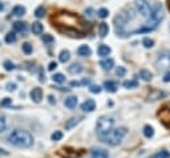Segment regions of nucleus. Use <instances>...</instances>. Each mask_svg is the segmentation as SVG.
Listing matches in <instances>:
<instances>
[{
	"label": "nucleus",
	"instance_id": "nucleus-1",
	"mask_svg": "<svg viewBox=\"0 0 170 158\" xmlns=\"http://www.w3.org/2000/svg\"><path fill=\"white\" fill-rule=\"evenodd\" d=\"M7 140L11 145H14L16 148H29L33 144V137H32L31 133L25 130H20V129L12 130L8 134Z\"/></svg>",
	"mask_w": 170,
	"mask_h": 158
},
{
	"label": "nucleus",
	"instance_id": "nucleus-2",
	"mask_svg": "<svg viewBox=\"0 0 170 158\" xmlns=\"http://www.w3.org/2000/svg\"><path fill=\"white\" fill-rule=\"evenodd\" d=\"M126 133H128L126 128H117V129L110 130L108 134L100 136V138L102 142L110 145V146H116V145H118L122 141V138L126 136Z\"/></svg>",
	"mask_w": 170,
	"mask_h": 158
},
{
	"label": "nucleus",
	"instance_id": "nucleus-3",
	"mask_svg": "<svg viewBox=\"0 0 170 158\" xmlns=\"http://www.w3.org/2000/svg\"><path fill=\"white\" fill-rule=\"evenodd\" d=\"M113 126H114V118L110 116H102L97 121V133L99 136H105L113 130Z\"/></svg>",
	"mask_w": 170,
	"mask_h": 158
},
{
	"label": "nucleus",
	"instance_id": "nucleus-4",
	"mask_svg": "<svg viewBox=\"0 0 170 158\" xmlns=\"http://www.w3.org/2000/svg\"><path fill=\"white\" fill-rule=\"evenodd\" d=\"M156 68L158 71H166L170 68V51L165 49L158 53V57L156 60Z\"/></svg>",
	"mask_w": 170,
	"mask_h": 158
},
{
	"label": "nucleus",
	"instance_id": "nucleus-5",
	"mask_svg": "<svg viewBox=\"0 0 170 158\" xmlns=\"http://www.w3.org/2000/svg\"><path fill=\"white\" fill-rule=\"evenodd\" d=\"M134 7L137 12L142 16L144 19L149 20L152 16V10H150V6H149V3L146 0H134Z\"/></svg>",
	"mask_w": 170,
	"mask_h": 158
},
{
	"label": "nucleus",
	"instance_id": "nucleus-6",
	"mask_svg": "<svg viewBox=\"0 0 170 158\" xmlns=\"http://www.w3.org/2000/svg\"><path fill=\"white\" fill-rule=\"evenodd\" d=\"M130 19L129 16H126L125 13H118L114 17V25H116V31H117V33L118 32H122V29L125 28V25H126V23H128V20Z\"/></svg>",
	"mask_w": 170,
	"mask_h": 158
},
{
	"label": "nucleus",
	"instance_id": "nucleus-7",
	"mask_svg": "<svg viewBox=\"0 0 170 158\" xmlns=\"http://www.w3.org/2000/svg\"><path fill=\"white\" fill-rule=\"evenodd\" d=\"M158 117H160L161 122L164 124L165 128H170V109L169 108L161 109L160 113H158Z\"/></svg>",
	"mask_w": 170,
	"mask_h": 158
},
{
	"label": "nucleus",
	"instance_id": "nucleus-8",
	"mask_svg": "<svg viewBox=\"0 0 170 158\" xmlns=\"http://www.w3.org/2000/svg\"><path fill=\"white\" fill-rule=\"evenodd\" d=\"M164 97H165V92L160 91V89H153L148 94V100L149 101H158L161 98H164Z\"/></svg>",
	"mask_w": 170,
	"mask_h": 158
},
{
	"label": "nucleus",
	"instance_id": "nucleus-9",
	"mask_svg": "<svg viewBox=\"0 0 170 158\" xmlns=\"http://www.w3.org/2000/svg\"><path fill=\"white\" fill-rule=\"evenodd\" d=\"M31 98L33 102H40L43 100V89L41 88H33L29 93Z\"/></svg>",
	"mask_w": 170,
	"mask_h": 158
},
{
	"label": "nucleus",
	"instance_id": "nucleus-10",
	"mask_svg": "<svg viewBox=\"0 0 170 158\" xmlns=\"http://www.w3.org/2000/svg\"><path fill=\"white\" fill-rule=\"evenodd\" d=\"M81 109L84 112H93L96 109V102L93 100H85L84 102L81 104Z\"/></svg>",
	"mask_w": 170,
	"mask_h": 158
},
{
	"label": "nucleus",
	"instance_id": "nucleus-11",
	"mask_svg": "<svg viewBox=\"0 0 170 158\" xmlns=\"http://www.w3.org/2000/svg\"><path fill=\"white\" fill-rule=\"evenodd\" d=\"M93 158H109V153L106 150H104V149H99V148H95L91 150Z\"/></svg>",
	"mask_w": 170,
	"mask_h": 158
},
{
	"label": "nucleus",
	"instance_id": "nucleus-12",
	"mask_svg": "<svg viewBox=\"0 0 170 158\" xmlns=\"http://www.w3.org/2000/svg\"><path fill=\"white\" fill-rule=\"evenodd\" d=\"M59 154L63 158H77L79 157V153H76L75 150H71V149H61L59 152Z\"/></svg>",
	"mask_w": 170,
	"mask_h": 158
},
{
	"label": "nucleus",
	"instance_id": "nucleus-13",
	"mask_svg": "<svg viewBox=\"0 0 170 158\" xmlns=\"http://www.w3.org/2000/svg\"><path fill=\"white\" fill-rule=\"evenodd\" d=\"M100 65L102 67V69L105 71H110L113 67H114V60L113 59H104L100 61Z\"/></svg>",
	"mask_w": 170,
	"mask_h": 158
},
{
	"label": "nucleus",
	"instance_id": "nucleus-14",
	"mask_svg": "<svg viewBox=\"0 0 170 158\" xmlns=\"http://www.w3.org/2000/svg\"><path fill=\"white\" fill-rule=\"evenodd\" d=\"M64 104H65V106L68 109H73V108H76V105H77V97L76 96L67 97L65 101H64Z\"/></svg>",
	"mask_w": 170,
	"mask_h": 158
},
{
	"label": "nucleus",
	"instance_id": "nucleus-15",
	"mask_svg": "<svg viewBox=\"0 0 170 158\" xmlns=\"http://www.w3.org/2000/svg\"><path fill=\"white\" fill-rule=\"evenodd\" d=\"M81 120H83L81 117H75V118L68 120L67 122H65V129H67V130H71V129H73L76 125L80 124V121H81Z\"/></svg>",
	"mask_w": 170,
	"mask_h": 158
},
{
	"label": "nucleus",
	"instance_id": "nucleus-16",
	"mask_svg": "<svg viewBox=\"0 0 170 158\" xmlns=\"http://www.w3.org/2000/svg\"><path fill=\"white\" fill-rule=\"evenodd\" d=\"M138 76H140L141 80L146 81V83L152 81V79H153V75L150 73V71H148V69H141V71L138 72Z\"/></svg>",
	"mask_w": 170,
	"mask_h": 158
},
{
	"label": "nucleus",
	"instance_id": "nucleus-17",
	"mask_svg": "<svg viewBox=\"0 0 170 158\" xmlns=\"http://www.w3.org/2000/svg\"><path fill=\"white\" fill-rule=\"evenodd\" d=\"M68 72L72 75H77V73H81L83 72V67H81V64H79V63H73L71 67H68Z\"/></svg>",
	"mask_w": 170,
	"mask_h": 158
},
{
	"label": "nucleus",
	"instance_id": "nucleus-18",
	"mask_svg": "<svg viewBox=\"0 0 170 158\" xmlns=\"http://www.w3.org/2000/svg\"><path fill=\"white\" fill-rule=\"evenodd\" d=\"M110 47L105 45V44H102V45L99 47V49H97V53H99V56H101V57H106V56L110 53Z\"/></svg>",
	"mask_w": 170,
	"mask_h": 158
},
{
	"label": "nucleus",
	"instance_id": "nucleus-19",
	"mask_svg": "<svg viewBox=\"0 0 170 158\" xmlns=\"http://www.w3.org/2000/svg\"><path fill=\"white\" fill-rule=\"evenodd\" d=\"M104 88L106 89L108 92H116L117 91V88H118V85H117L116 81H105L104 83Z\"/></svg>",
	"mask_w": 170,
	"mask_h": 158
},
{
	"label": "nucleus",
	"instance_id": "nucleus-20",
	"mask_svg": "<svg viewBox=\"0 0 170 158\" xmlns=\"http://www.w3.org/2000/svg\"><path fill=\"white\" fill-rule=\"evenodd\" d=\"M91 53H92V51H91V48H89V45H81V47H79V49H77V55L83 56V57L91 56Z\"/></svg>",
	"mask_w": 170,
	"mask_h": 158
},
{
	"label": "nucleus",
	"instance_id": "nucleus-21",
	"mask_svg": "<svg viewBox=\"0 0 170 158\" xmlns=\"http://www.w3.org/2000/svg\"><path fill=\"white\" fill-rule=\"evenodd\" d=\"M12 15L17 16V17H21V16L25 15V7H23V6H15L14 10H12Z\"/></svg>",
	"mask_w": 170,
	"mask_h": 158
},
{
	"label": "nucleus",
	"instance_id": "nucleus-22",
	"mask_svg": "<svg viewBox=\"0 0 170 158\" xmlns=\"http://www.w3.org/2000/svg\"><path fill=\"white\" fill-rule=\"evenodd\" d=\"M12 28H14V32H24L27 29V25L23 21H15L12 24Z\"/></svg>",
	"mask_w": 170,
	"mask_h": 158
},
{
	"label": "nucleus",
	"instance_id": "nucleus-23",
	"mask_svg": "<svg viewBox=\"0 0 170 158\" xmlns=\"http://www.w3.org/2000/svg\"><path fill=\"white\" fill-rule=\"evenodd\" d=\"M109 33V27L106 23H100L99 25V35L101 36V37H105Z\"/></svg>",
	"mask_w": 170,
	"mask_h": 158
},
{
	"label": "nucleus",
	"instance_id": "nucleus-24",
	"mask_svg": "<svg viewBox=\"0 0 170 158\" xmlns=\"http://www.w3.org/2000/svg\"><path fill=\"white\" fill-rule=\"evenodd\" d=\"M43 31H44V28H43V24L40 21H35L32 24V32H33L35 35H41Z\"/></svg>",
	"mask_w": 170,
	"mask_h": 158
},
{
	"label": "nucleus",
	"instance_id": "nucleus-25",
	"mask_svg": "<svg viewBox=\"0 0 170 158\" xmlns=\"http://www.w3.org/2000/svg\"><path fill=\"white\" fill-rule=\"evenodd\" d=\"M69 59H71V53H69V51H67V49H64L60 52V55H59V60L61 63H68L69 61Z\"/></svg>",
	"mask_w": 170,
	"mask_h": 158
},
{
	"label": "nucleus",
	"instance_id": "nucleus-26",
	"mask_svg": "<svg viewBox=\"0 0 170 158\" xmlns=\"http://www.w3.org/2000/svg\"><path fill=\"white\" fill-rule=\"evenodd\" d=\"M144 136L146 137V138H152L153 136H154V129L150 125H145L144 126Z\"/></svg>",
	"mask_w": 170,
	"mask_h": 158
},
{
	"label": "nucleus",
	"instance_id": "nucleus-27",
	"mask_svg": "<svg viewBox=\"0 0 170 158\" xmlns=\"http://www.w3.org/2000/svg\"><path fill=\"white\" fill-rule=\"evenodd\" d=\"M124 88L126 89H133V88H137V85H138V83H137L136 80H126L124 81Z\"/></svg>",
	"mask_w": 170,
	"mask_h": 158
},
{
	"label": "nucleus",
	"instance_id": "nucleus-28",
	"mask_svg": "<svg viewBox=\"0 0 170 158\" xmlns=\"http://www.w3.org/2000/svg\"><path fill=\"white\" fill-rule=\"evenodd\" d=\"M150 158H170V153L168 150H161L156 154H153Z\"/></svg>",
	"mask_w": 170,
	"mask_h": 158
},
{
	"label": "nucleus",
	"instance_id": "nucleus-29",
	"mask_svg": "<svg viewBox=\"0 0 170 158\" xmlns=\"http://www.w3.org/2000/svg\"><path fill=\"white\" fill-rule=\"evenodd\" d=\"M16 41V32H8L6 35V43L12 44Z\"/></svg>",
	"mask_w": 170,
	"mask_h": 158
},
{
	"label": "nucleus",
	"instance_id": "nucleus-30",
	"mask_svg": "<svg viewBox=\"0 0 170 158\" xmlns=\"http://www.w3.org/2000/svg\"><path fill=\"white\" fill-rule=\"evenodd\" d=\"M52 80H53L55 83H57V84H61V83L65 81V77H64L63 73H55L53 76H52Z\"/></svg>",
	"mask_w": 170,
	"mask_h": 158
},
{
	"label": "nucleus",
	"instance_id": "nucleus-31",
	"mask_svg": "<svg viewBox=\"0 0 170 158\" xmlns=\"http://www.w3.org/2000/svg\"><path fill=\"white\" fill-rule=\"evenodd\" d=\"M97 16L101 17V19H105V17L109 16V11L106 10V8H100V10L97 11Z\"/></svg>",
	"mask_w": 170,
	"mask_h": 158
},
{
	"label": "nucleus",
	"instance_id": "nucleus-32",
	"mask_svg": "<svg viewBox=\"0 0 170 158\" xmlns=\"http://www.w3.org/2000/svg\"><path fill=\"white\" fill-rule=\"evenodd\" d=\"M142 45H144L145 48H152L153 45H154V40H153V39H149V37H145V39L142 40Z\"/></svg>",
	"mask_w": 170,
	"mask_h": 158
},
{
	"label": "nucleus",
	"instance_id": "nucleus-33",
	"mask_svg": "<svg viewBox=\"0 0 170 158\" xmlns=\"http://www.w3.org/2000/svg\"><path fill=\"white\" fill-rule=\"evenodd\" d=\"M44 13H45V8H44L43 6L41 7H37L36 8V11H35V16L37 19H40V17H43L44 16Z\"/></svg>",
	"mask_w": 170,
	"mask_h": 158
},
{
	"label": "nucleus",
	"instance_id": "nucleus-34",
	"mask_svg": "<svg viewBox=\"0 0 170 158\" xmlns=\"http://www.w3.org/2000/svg\"><path fill=\"white\" fill-rule=\"evenodd\" d=\"M21 49H23L24 53L31 55V53H32V49H33V48H32V45H31L29 43H24V44H23V47H21Z\"/></svg>",
	"mask_w": 170,
	"mask_h": 158
},
{
	"label": "nucleus",
	"instance_id": "nucleus-35",
	"mask_svg": "<svg viewBox=\"0 0 170 158\" xmlns=\"http://www.w3.org/2000/svg\"><path fill=\"white\" fill-rule=\"evenodd\" d=\"M3 65H4V69L6 71H14L15 69V64L12 61H10V60H6Z\"/></svg>",
	"mask_w": 170,
	"mask_h": 158
},
{
	"label": "nucleus",
	"instance_id": "nucleus-36",
	"mask_svg": "<svg viewBox=\"0 0 170 158\" xmlns=\"http://www.w3.org/2000/svg\"><path fill=\"white\" fill-rule=\"evenodd\" d=\"M89 91H91V93H95V94H99V93L102 91V88L100 87V85H91L89 87Z\"/></svg>",
	"mask_w": 170,
	"mask_h": 158
},
{
	"label": "nucleus",
	"instance_id": "nucleus-37",
	"mask_svg": "<svg viewBox=\"0 0 170 158\" xmlns=\"http://www.w3.org/2000/svg\"><path fill=\"white\" fill-rule=\"evenodd\" d=\"M51 138L53 140V141H59V140H61V138H63V133L60 132V130H56V132L52 133Z\"/></svg>",
	"mask_w": 170,
	"mask_h": 158
},
{
	"label": "nucleus",
	"instance_id": "nucleus-38",
	"mask_svg": "<svg viewBox=\"0 0 170 158\" xmlns=\"http://www.w3.org/2000/svg\"><path fill=\"white\" fill-rule=\"evenodd\" d=\"M125 73H126V71H125L124 67H117L116 68V75L118 76V77H124Z\"/></svg>",
	"mask_w": 170,
	"mask_h": 158
},
{
	"label": "nucleus",
	"instance_id": "nucleus-39",
	"mask_svg": "<svg viewBox=\"0 0 170 158\" xmlns=\"http://www.w3.org/2000/svg\"><path fill=\"white\" fill-rule=\"evenodd\" d=\"M43 41L44 43H53L55 41V39H53V36L52 35H43Z\"/></svg>",
	"mask_w": 170,
	"mask_h": 158
},
{
	"label": "nucleus",
	"instance_id": "nucleus-40",
	"mask_svg": "<svg viewBox=\"0 0 170 158\" xmlns=\"http://www.w3.org/2000/svg\"><path fill=\"white\" fill-rule=\"evenodd\" d=\"M6 117L4 116H0V133H2L4 129H6Z\"/></svg>",
	"mask_w": 170,
	"mask_h": 158
},
{
	"label": "nucleus",
	"instance_id": "nucleus-41",
	"mask_svg": "<svg viewBox=\"0 0 170 158\" xmlns=\"http://www.w3.org/2000/svg\"><path fill=\"white\" fill-rule=\"evenodd\" d=\"M6 88H7L8 92H14L15 89H16V84H15V83H8V84L6 85Z\"/></svg>",
	"mask_w": 170,
	"mask_h": 158
},
{
	"label": "nucleus",
	"instance_id": "nucleus-42",
	"mask_svg": "<svg viewBox=\"0 0 170 158\" xmlns=\"http://www.w3.org/2000/svg\"><path fill=\"white\" fill-rule=\"evenodd\" d=\"M11 102H12V100L11 98H4V100H2V106H8V105H11Z\"/></svg>",
	"mask_w": 170,
	"mask_h": 158
},
{
	"label": "nucleus",
	"instance_id": "nucleus-43",
	"mask_svg": "<svg viewBox=\"0 0 170 158\" xmlns=\"http://www.w3.org/2000/svg\"><path fill=\"white\" fill-rule=\"evenodd\" d=\"M56 68H57V63L52 61V63H49V65H48V71H55Z\"/></svg>",
	"mask_w": 170,
	"mask_h": 158
},
{
	"label": "nucleus",
	"instance_id": "nucleus-44",
	"mask_svg": "<svg viewBox=\"0 0 170 158\" xmlns=\"http://www.w3.org/2000/svg\"><path fill=\"white\" fill-rule=\"evenodd\" d=\"M162 80L165 81V83H170V72H166V73H165Z\"/></svg>",
	"mask_w": 170,
	"mask_h": 158
},
{
	"label": "nucleus",
	"instance_id": "nucleus-45",
	"mask_svg": "<svg viewBox=\"0 0 170 158\" xmlns=\"http://www.w3.org/2000/svg\"><path fill=\"white\" fill-rule=\"evenodd\" d=\"M87 12H88V16H89V17H92V16H93V13H92L93 10H92V8H88V10L85 11V13H87Z\"/></svg>",
	"mask_w": 170,
	"mask_h": 158
},
{
	"label": "nucleus",
	"instance_id": "nucleus-46",
	"mask_svg": "<svg viewBox=\"0 0 170 158\" xmlns=\"http://www.w3.org/2000/svg\"><path fill=\"white\" fill-rule=\"evenodd\" d=\"M71 85H72V87H79V85H80V83H77V81H72V83H71Z\"/></svg>",
	"mask_w": 170,
	"mask_h": 158
},
{
	"label": "nucleus",
	"instance_id": "nucleus-47",
	"mask_svg": "<svg viewBox=\"0 0 170 158\" xmlns=\"http://www.w3.org/2000/svg\"><path fill=\"white\" fill-rule=\"evenodd\" d=\"M48 98H49V102H51V104H53V102H55V100H53V96H49V97H48Z\"/></svg>",
	"mask_w": 170,
	"mask_h": 158
},
{
	"label": "nucleus",
	"instance_id": "nucleus-48",
	"mask_svg": "<svg viewBox=\"0 0 170 158\" xmlns=\"http://www.w3.org/2000/svg\"><path fill=\"white\" fill-rule=\"evenodd\" d=\"M3 10H4V4H3L2 2H0V12H2Z\"/></svg>",
	"mask_w": 170,
	"mask_h": 158
},
{
	"label": "nucleus",
	"instance_id": "nucleus-49",
	"mask_svg": "<svg viewBox=\"0 0 170 158\" xmlns=\"http://www.w3.org/2000/svg\"><path fill=\"white\" fill-rule=\"evenodd\" d=\"M89 83H91V81H89L88 79L87 80H83V84H89Z\"/></svg>",
	"mask_w": 170,
	"mask_h": 158
},
{
	"label": "nucleus",
	"instance_id": "nucleus-50",
	"mask_svg": "<svg viewBox=\"0 0 170 158\" xmlns=\"http://www.w3.org/2000/svg\"><path fill=\"white\" fill-rule=\"evenodd\" d=\"M169 31H170V27H169Z\"/></svg>",
	"mask_w": 170,
	"mask_h": 158
}]
</instances>
